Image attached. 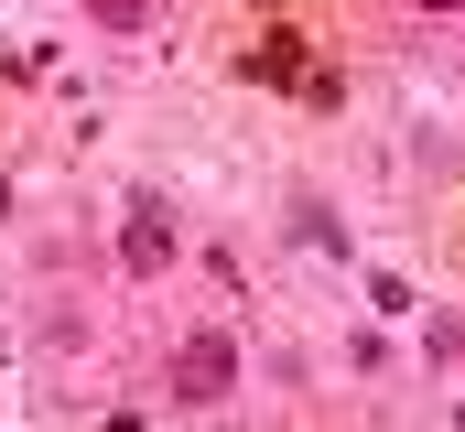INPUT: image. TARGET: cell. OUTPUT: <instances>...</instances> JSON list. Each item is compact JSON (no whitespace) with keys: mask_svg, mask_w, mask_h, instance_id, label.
Segmentation results:
<instances>
[{"mask_svg":"<svg viewBox=\"0 0 465 432\" xmlns=\"http://www.w3.org/2000/svg\"><path fill=\"white\" fill-rule=\"evenodd\" d=\"M228 389H238V346L228 335H184V346H173V400L206 411V400H228Z\"/></svg>","mask_w":465,"mask_h":432,"instance_id":"cell-1","label":"cell"},{"mask_svg":"<svg viewBox=\"0 0 465 432\" xmlns=\"http://www.w3.org/2000/svg\"><path fill=\"white\" fill-rule=\"evenodd\" d=\"M119 270H141V281H152V270H173V216L152 206V195H141L130 227H119Z\"/></svg>","mask_w":465,"mask_h":432,"instance_id":"cell-2","label":"cell"},{"mask_svg":"<svg viewBox=\"0 0 465 432\" xmlns=\"http://www.w3.org/2000/svg\"><path fill=\"white\" fill-rule=\"evenodd\" d=\"M87 11H98V22H119V33L141 22V0H87Z\"/></svg>","mask_w":465,"mask_h":432,"instance_id":"cell-3","label":"cell"},{"mask_svg":"<svg viewBox=\"0 0 465 432\" xmlns=\"http://www.w3.org/2000/svg\"><path fill=\"white\" fill-rule=\"evenodd\" d=\"M455 432H465V411H455Z\"/></svg>","mask_w":465,"mask_h":432,"instance_id":"cell-4","label":"cell"}]
</instances>
